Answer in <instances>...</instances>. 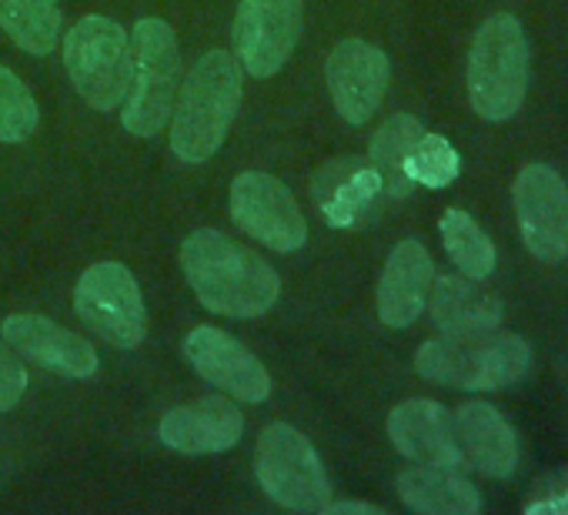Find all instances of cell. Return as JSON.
<instances>
[{"label":"cell","instance_id":"6da1fadb","mask_svg":"<svg viewBox=\"0 0 568 515\" xmlns=\"http://www.w3.org/2000/svg\"><path fill=\"white\" fill-rule=\"evenodd\" d=\"M181 269L197 302L214 315L257 319L281 295V279L264 258L214 228L184 238Z\"/></svg>","mask_w":568,"mask_h":515},{"label":"cell","instance_id":"7a4b0ae2","mask_svg":"<svg viewBox=\"0 0 568 515\" xmlns=\"http://www.w3.org/2000/svg\"><path fill=\"white\" fill-rule=\"evenodd\" d=\"M241 104V68L227 51L204 54L181 84L171 111V148L184 164H201L217 154Z\"/></svg>","mask_w":568,"mask_h":515},{"label":"cell","instance_id":"3957f363","mask_svg":"<svg viewBox=\"0 0 568 515\" xmlns=\"http://www.w3.org/2000/svg\"><path fill=\"white\" fill-rule=\"evenodd\" d=\"M415 368L428 382L471 388V392H495L521 382L531 368V345L518 335H445L432 339L415 352Z\"/></svg>","mask_w":568,"mask_h":515},{"label":"cell","instance_id":"277c9868","mask_svg":"<svg viewBox=\"0 0 568 515\" xmlns=\"http://www.w3.org/2000/svg\"><path fill=\"white\" fill-rule=\"evenodd\" d=\"M528 91V41L511 14L481 24L468 54V101L485 121H508Z\"/></svg>","mask_w":568,"mask_h":515},{"label":"cell","instance_id":"5b68a950","mask_svg":"<svg viewBox=\"0 0 568 515\" xmlns=\"http://www.w3.org/2000/svg\"><path fill=\"white\" fill-rule=\"evenodd\" d=\"M64 68L78 94L94 111H114L131 91V74H134L131 38L111 18L91 14L78 21L64 38Z\"/></svg>","mask_w":568,"mask_h":515},{"label":"cell","instance_id":"8992f818","mask_svg":"<svg viewBox=\"0 0 568 515\" xmlns=\"http://www.w3.org/2000/svg\"><path fill=\"white\" fill-rule=\"evenodd\" d=\"M254 472L267 498L295 512H322L332 498V482L315 445L292 425L274 422L261 432Z\"/></svg>","mask_w":568,"mask_h":515},{"label":"cell","instance_id":"52a82bcc","mask_svg":"<svg viewBox=\"0 0 568 515\" xmlns=\"http://www.w3.org/2000/svg\"><path fill=\"white\" fill-rule=\"evenodd\" d=\"M181 74L178 38L161 18H144L134 28V74L124 108V128L138 138H154L174 111Z\"/></svg>","mask_w":568,"mask_h":515},{"label":"cell","instance_id":"ba28073f","mask_svg":"<svg viewBox=\"0 0 568 515\" xmlns=\"http://www.w3.org/2000/svg\"><path fill=\"white\" fill-rule=\"evenodd\" d=\"M74 312L94 335H101L114 349H134L144 342L148 315L138 279L118 262L91 265L81 275L74 289Z\"/></svg>","mask_w":568,"mask_h":515},{"label":"cell","instance_id":"9c48e42d","mask_svg":"<svg viewBox=\"0 0 568 515\" xmlns=\"http://www.w3.org/2000/svg\"><path fill=\"white\" fill-rule=\"evenodd\" d=\"M231 218L271 251L292 254L308 241V221L295 194L264 171H244L231 184Z\"/></svg>","mask_w":568,"mask_h":515},{"label":"cell","instance_id":"30bf717a","mask_svg":"<svg viewBox=\"0 0 568 515\" xmlns=\"http://www.w3.org/2000/svg\"><path fill=\"white\" fill-rule=\"evenodd\" d=\"M525 248L541 262L568 258V184L548 164H525L511 188Z\"/></svg>","mask_w":568,"mask_h":515},{"label":"cell","instance_id":"8fae6325","mask_svg":"<svg viewBox=\"0 0 568 515\" xmlns=\"http://www.w3.org/2000/svg\"><path fill=\"white\" fill-rule=\"evenodd\" d=\"M302 34V0H241L234 51L251 78H271L288 64Z\"/></svg>","mask_w":568,"mask_h":515},{"label":"cell","instance_id":"7c38bea8","mask_svg":"<svg viewBox=\"0 0 568 515\" xmlns=\"http://www.w3.org/2000/svg\"><path fill=\"white\" fill-rule=\"evenodd\" d=\"M184 359L204 382H211L214 388L241 402L254 405L271 395L267 368L257 362V355H251L234 335L221 329H211V325L191 329V335L184 339Z\"/></svg>","mask_w":568,"mask_h":515},{"label":"cell","instance_id":"4fadbf2b","mask_svg":"<svg viewBox=\"0 0 568 515\" xmlns=\"http://www.w3.org/2000/svg\"><path fill=\"white\" fill-rule=\"evenodd\" d=\"M388 78H392V64L385 51L362 38L342 41L325 61V81L332 101L348 124H365L378 111V104L385 101Z\"/></svg>","mask_w":568,"mask_h":515},{"label":"cell","instance_id":"5bb4252c","mask_svg":"<svg viewBox=\"0 0 568 515\" xmlns=\"http://www.w3.org/2000/svg\"><path fill=\"white\" fill-rule=\"evenodd\" d=\"M0 335L14 352L54 375L91 378L98 372V352L78 332L61 329L44 315H8L0 325Z\"/></svg>","mask_w":568,"mask_h":515},{"label":"cell","instance_id":"9a60e30c","mask_svg":"<svg viewBox=\"0 0 568 515\" xmlns=\"http://www.w3.org/2000/svg\"><path fill=\"white\" fill-rule=\"evenodd\" d=\"M435 282V262L422 241L405 238L392 248L378 279V319L385 329H408L428 302Z\"/></svg>","mask_w":568,"mask_h":515},{"label":"cell","instance_id":"2e32d148","mask_svg":"<svg viewBox=\"0 0 568 515\" xmlns=\"http://www.w3.org/2000/svg\"><path fill=\"white\" fill-rule=\"evenodd\" d=\"M244 432V415L234 402L221 395H204L187 405L171 408L161 418V442L184 455H207L237 445Z\"/></svg>","mask_w":568,"mask_h":515},{"label":"cell","instance_id":"e0dca14e","mask_svg":"<svg viewBox=\"0 0 568 515\" xmlns=\"http://www.w3.org/2000/svg\"><path fill=\"white\" fill-rule=\"evenodd\" d=\"M388 435H392V445L412 462L448 465V468L465 465L458 438H455V422L432 398H408L395 405L388 415Z\"/></svg>","mask_w":568,"mask_h":515},{"label":"cell","instance_id":"ac0fdd59","mask_svg":"<svg viewBox=\"0 0 568 515\" xmlns=\"http://www.w3.org/2000/svg\"><path fill=\"white\" fill-rule=\"evenodd\" d=\"M462 462L488 478H508L518 468V435L488 402H465L452 415Z\"/></svg>","mask_w":568,"mask_h":515},{"label":"cell","instance_id":"d6986e66","mask_svg":"<svg viewBox=\"0 0 568 515\" xmlns=\"http://www.w3.org/2000/svg\"><path fill=\"white\" fill-rule=\"evenodd\" d=\"M432 322L442 335H485L501 325V302L468 275H442L432 282Z\"/></svg>","mask_w":568,"mask_h":515},{"label":"cell","instance_id":"ffe728a7","mask_svg":"<svg viewBox=\"0 0 568 515\" xmlns=\"http://www.w3.org/2000/svg\"><path fill=\"white\" fill-rule=\"evenodd\" d=\"M382 191V174L365 161H335L315 174V201L332 228L358 224Z\"/></svg>","mask_w":568,"mask_h":515},{"label":"cell","instance_id":"44dd1931","mask_svg":"<svg viewBox=\"0 0 568 515\" xmlns=\"http://www.w3.org/2000/svg\"><path fill=\"white\" fill-rule=\"evenodd\" d=\"M398 495L422 515H475L481 508L478 488L448 465H412L398 472Z\"/></svg>","mask_w":568,"mask_h":515},{"label":"cell","instance_id":"7402d4cb","mask_svg":"<svg viewBox=\"0 0 568 515\" xmlns=\"http://www.w3.org/2000/svg\"><path fill=\"white\" fill-rule=\"evenodd\" d=\"M425 128L415 114H392L372 138V168L382 174L385 191L395 198H405L412 191V181L405 174V158L412 154Z\"/></svg>","mask_w":568,"mask_h":515},{"label":"cell","instance_id":"603a6c76","mask_svg":"<svg viewBox=\"0 0 568 515\" xmlns=\"http://www.w3.org/2000/svg\"><path fill=\"white\" fill-rule=\"evenodd\" d=\"M0 28L11 34L21 51L44 58L58 48V0H0Z\"/></svg>","mask_w":568,"mask_h":515},{"label":"cell","instance_id":"cb8c5ba5","mask_svg":"<svg viewBox=\"0 0 568 515\" xmlns=\"http://www.w3.org/2000/svg\"><path fill=\"white\" fill-rule=\"evenodd\" d=\"M442 228V241H445V251L448 258L458 265L462 275L481 282L495 272V244L491 238L481 231V224L462 211V208H448L438 221Z\"/></svg>","mask_w":568,"mask_h":515},{"label":"cell","instance_id":"d4e9b609","mask_svg":"<svg viewBox=\"0 0 568 515\" xmlns=\"http://www.w3.org/2000/svg\"><path fill=\"white\" fill-rule=\"evenodd\" d=\"M462 171V158L452 148L448 138L442 134H422L418 144L412 148V154L405 158V174L412 184L422 188H448Z\"/></svg>","mask_w":568,"mask_h":515},{"label":"cell","instance_id":"484cf974","mask_svg":"<svg viewBox=\"0 0 568 515\" xmlns=\"http://www.w3.org/2000/svg\"><path fill=\"white\" fill-rule=\"evenodd\" d=\"M38 128V104L24 81L0 64V141L21 144Z\"/></svg>","mask_w":568,"mask_h":515},{"label":"cell","instance_id":"4316f807","mask_svg":"<svg viewBox=\"0 0 568 515\" xmlns=\"http://www.w3.org/2000/svg\"><path fill=\"white\" fill-rule=\"evenodd\" d=\"M28 388V368L0 345V412H11Z\"/></svg>","mask_w":568,"mask_h":515},{"label":"cell","instance_id":"83f0119b","mask_svg":"<svg viewBox=\"0 0 568 515\" xmlns=\"http://www.w3.org/2000/svg\"><path fill=\"white\" fill-rule=\"evenodd\" d=\"M528 515H568V485H555L551 492L535 495L531 502H525Z\"/></svg>","mask_w":568,"mask_h":515},{"label":"cell","instance_id":"f1b7e54d","mask_svg":"<svg viewBox=\"0 0 568 515\" xmlns=\"http://www.w3.org/2000/svg\"><path fill=\"white\" fill-rule=\"evenodd\" d=\"M322 512H325V515H348V512H362V515H382V508H378V505H372V502H328Z\"/></svg>","mask_w":568,"mask_h":515}]
</instances>
